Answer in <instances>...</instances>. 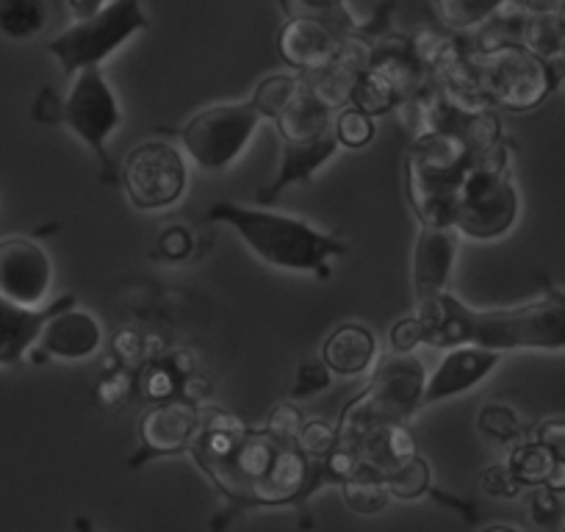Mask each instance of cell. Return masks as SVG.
Returning a JSON list of instances; mask_svg holds the SVG:
<instances>
[{"instance_id": "48", "label": "cell", "mask_w": 565, "mask_h": 532, "mask_svg": "<svg viewBox=\"0 0 565 532\" xmlns=\"http://www.w3.org/2000/svg\"><path fill=\"white\" fill-rule=\"evenodd\" d=\"M75 530H78V532H97L95 524H92L89 519H84V515H78V519H75Z\"/></svg>"}, {"instance_id": "38", "label": "cell", "mask_w": 565, "mask_h": 532, "mask_svg": "<svg viewBox=\"0 0 565 532\" xmlns=\"http://www.w3.org/2000/svg\"><path fill=\"white\" fill-rule=\"evenodd\" d=\"M302 425H306V416H302V411L295 403H277L269 411V416H266V430L275 438H280V441L297 444Z\"/></svg>"}, {"instance_id": "46", "label": "cell", "mask_w": 565, "mask_h": 532, "mask_svg": "<svg viewBox=\"0 0 565 532\" xmlns=\"http://www.w3.org/2000/svg\"><path fill=\"white\" fill-rule=\"evenodd\" d=\"M70 12L75 14V20H89L106 7V0H67Z\"/></svg>"}, {"instance_id": "20", "label": "cell", "mask_w": 565, "mask_h": 532, "mask_svg": "<svg viewBox=\"0 0 565 532\" xmlns=\"http://www.w3.org/2000/svg\"><path fill=\"white\" fill-rule=\"evenodd\" d=\"M366 70H374V73L383 75L396 89L399 100L413 97L430 81V73L422 64V58H418L413 36L396 34V31H388V34H383L374 42Z\"/></svg>"}, {"instance_id": "37", "label": "cell", "mask_w": 565, "mask_h": 532, "mask_svg": "<svg viewBox=\"0 0 565 532\" xmlns=\"http://www.w3.org/2000/svg\"><path fill=\"white\" fill-rule=\"evenodd\" d=\"M330 383H333V372H330L328 363H324L322 358H319V361L300 363L295 385H291V400H308V396L330 389Z\"/></svg>"}, {"instance_id": "41", "label": "cell", "mask_w": 565, "mask_h": 532, "mask_svg": "<svg viewBox=\"0 0 565 532\" xmlns=\"http://www.w3.org/2000/svg\"><path fill=\"white\" fill-rule=\"evenodd\" d=\"M480 486L482 491L488 493V497H499V499H513L519 497V491L524 486H521L519 480H515V475L510 471L508 464H493L488 466L486 471H482L480 477Z\"/></svg>"}, {"instance_id": "13", "label": "cell", "mask_w": 565, "mask_h": 532, "mask_svg": "<svg viewBox=\"0 0 565 532\" xmlns=\"http://www.w3.org/2000/svg\"><path fill=\"white\" fill-rule=\"evenodd\" d=\"M280 170L275 172L269 183L255 192V203H260V209L277 203L282 192L297 183H311L313 175L328 164L335 156V150L341 148L339 137H335V123L328 125L322 130H313V134H300V137H280Z\"/></svg>"}, {"instance_id": "45", "label": "cell", "mask_w": 565, "mask_h": 532, "mask_svg": "<svg viewBox=\"0 0 565 532\" xmlns=\"http://www.w3.org/2000/svg\"><path fill=\"white\" fill-rule=\"evenodd\" d=\"M530 14H565V0H521Z\"/></svg>"}, {"instance_id": "40", "label": "cell", "mask_w": 565, "mask_h": 532, "mask_svg": "<svg viewBox=\"0 0 565 532\" xmlns=\"http://www.w3.org/2000/svg\"><path fill=\"white\" fill-rule=\"evenodd\" d=\"M134 389H136L134 372H128V369L119 366L117 372H111L108 377H103L100 383H97V389H95L97 403L106 405V408H114V405L125 403Z\"/></svg>"}, {"instance_id": "15", "label": "cell", "mask_w": 565, "mask_h": 532, "mask_svg": "<svg viewBox=\"0 0 565 532\" xmlns=\"http://www.w3.org/2000/svg\"><path fill=\"white\" fill-rule=\"evenodd\" d=\"M458 247L460 233L452 225H418L413 244V291L418 302H430L447 291Z\"/></svg>"}, {"instance_id": "29", "label": "cell", "mask_w": 565, "mask_h": 532, "mask_svg": "<svg viewBox=\"0 0 565 532\" xmlns=\"http://www.w3.org/2000/svg\"><path fill=\"white\" fill-rule=\"evenodd\" d=\"M521 45L543 58H557L565 53V18L563 14H530Z\"/></svg>"}, {"instance_id": "5", "label": "cell", "mask_w": 565, "mask_h": 532, "mask_svg": "<svg viewBox=\"0 0 565 532\" xmlns=\"http://www.w3.org/2000/svg\"><path fill=\"white\" fill-rule=\"evenodd\" d=\"M424 385L427 372L413 352H394L385 358L372 383L341 411L335 449L358 458V449L374 430L407 425L424 405Z\"/></svg>"}, {"instance_id": "49", "label": "cell", "mask_w": 565, "mask_h": 532, "mask_svg": "<svg viewBox=\"0 0 565 532\" xmlns=\"http://www.w3.org/2000/svg\"><path fill=\"white\" fill-rule=\"evenodd\" d=\"M482 532H519V530H510V526H488V530Z\"/></svg>"}, {"instance_id": "32", "label": "cell", "mask_w": 565, "mask_h": 532, "mask_svg": "<svg viewBox=\"0 0 565 532\" xmlns=\"http://www.w3.org/2000/svg\"><path fill=\"white\" fill-rule=\"evenodd\" d=\"M108 350L117 358V366L128 369V372H139L145 363L159 358V339H153V336H141L136 333V330L125 328L108 341Z\"/></svg>"}, {"instance_id": "42", "label": "cell", "mask_w": 565, "mask_h": 532, "mask_svg": "<svg viewBox=\"0 0 565 532\" xmlns=\"http://www.w3.org/2000/svg\"><path fill=\"white\" fill-rule=\"evenodd\" d=\"M391 350L394 352H413L418 344H424V322L418 317H405L391 328Z\"/></svg>"}, {"instance_id": "1", "label": "cell", "mask_w": 565, "mask_h": 532, "mask_svg": "<svg viewBox=\"0 0 565 532\" xmlns=\"http://www.w3.org/2000/svg\"><path fill=\"white\" fill-rule=\"evenodd\" d=\"M189 455L225 497V510L211 521L222 532L249 508L306 510L324 486H341L328 458H308L295 441H280L269 430L238 427L216 430L198 427Z\"/></svg>"}, {"instance_id": "47", "label": "cell", "mask_w": 565, "mask_h": 532, "mask_svg": "<svg viewBox=\"0 0 565 532\" xmlns=\"http://www.w3.org/2000/svg\"><path fill=\"white\" fill-rule=\"evenodd\" d=\"M546 488L554 493L565 491V460H557V464H554L552 475H548V480H546Z\"/></svg>"}, {"instance_id": "33", "label": "cell", "mask_w": 565, "mask_h": 532, "mask_svg": "<svg viewBox=\"0 0 565 532\" xmlns=\"http://www.w3.org/2000/svg\"><path fill=\"white\" fill-rule=\"evenodd\" d=\"M383 480L388 486L391 497L411 502V499H418L430 491V466H427L422 455H416V458L405 460L394 471H388Z\"/></svg>"}, {"instance_id": "3", "label": "cell", "mask_w": 565, "mask_h": 532, "mask_svg": "<svg viewBox=\"0 0 565 532\" xmlns=\"http://www.w3.org/2000/svg\"><path fill=\"white\" fill-rule=\"evenodd\" d=\"M205 222L231 225L266 264L291 273H313L322 280L330 278V258L350 255V244L333 233L317 231L311 222L266 209H249L231 200L211 205Z\"/></svg>"}, {"instance_id": "7", "label": "cell", "mask_w": 565, "mask_h": 532, "mask_svg": "<svg viewBox=\"0 0 565 532\" xmlns=\"http://www.w3.org/2000/svg\"><path fill=\"white\" fill-rule=\"evenodd\" d=\"M469 62L486 100L504 111H532L565 78L563 58H543L521 42H508L491 51L469 47Z\"/></svg>"}, {"instance_id": "30", "label": "cell", "mask_w": 565, "mask_h": 532, "mask_svg": "<svg viewBox=\"0 0 565 532\" xmlns=\"http://www.w3.org/2000/svg\"><path fill=\"white\" fill-rule=\"evenodd\" d=\"M136 389L141 391V396H148L150 403L175 400L181 394V374L172 369L167 355H159L136 372Z\"/></svg>"}, {"instance_id": "28", "label": "cell", "mask_w": 565, "mask_h": 532, "mask_svg": "<svg viewBox=\"0 0 565 532\" xmlns=\"http://www.w3.org/2000/svg\"><path fill=\"white\" fill-rule=\"evenodd\" d=\"M554 464H557V460H554V455L548 453L541 441H519L508 458V466L515 475V480H519L521 486L532 488L546 486Z\"/></svg>"}, {"instance_id": "26", "label": "cell", "mask_w": 565, "mask_h": 532, "mask_svg": "<svg viewBox=\"0 0 565 532\" xmlns=\"http://www.w3.org/2000/svg\"><path fill=\"white\" fill-rule=\"evenodd\" d=\"M341 491H344V502L361 515L380 513L391 502V491L385 480L377 471L366 469V466H358L355 475L341 482Z\"/></svg>"}, {"instance_id": "43", "label": "cell", "mask_w": 565, "mask_h": 532, "mask_svg": "<svg viewBox=\"0 0 565 532\" xmlns=\"http://www.w3.org/2000/svg\"><path fill=\"white\" fill-rule=\"evenodd\" d=\"M530 510H532V521L541 526H552L554 521L559 519V502L557 493L548 491L546 486H537V491L532 493L530 499Z\"/></svg>"}, {"instance_id": "8", "label": "cell", "mask_w": 565, "mask_h": 532, "mask_svg": "<svg viewBox=\"0 0 565 532\" xmlns=\"http://www.w3.org/2000/svg\"><path fill=\"white\" fill-rule=\"evenodd\" d=\"M515 216L519 192L510 181V148L502 142L471 159L455 209V231L477 242H491L515 225Z\"/></svg>"}, {"instance_id": "50", "label": "cell", "mask_w": 565, "mask_h": 532, "mask_svg": "<svg viewBox=\"0 0 565 532\" xmlns=\"http://www.w3.org/2000/svg\"><path fill=\"white\" fill-rule=\"evenodd\" d=\"M559 58H563V67H565V53H563V56H559Z\"/></svg>"}, {"instance_id": "16", "label": "cell", "mask_w": 565, "mask_h": 532, "mask_svg": "<svg viewBox=\"0 0 565 532\" xmlns=\"http://www.w3.org/2000/svg\"><path fill=\"white\" fill-rule=\"evenodd\" d=\"M103 347V328L89 311L81 308H62L53 313L40 330L36 350L31 352L34 361L51 358H64V361H86L97 355Z\"/></svg>"}, {"instance_id": "10", "label": "cell", "mask_w": 565, "mask_h": 532, "mask_svg": "<svg viewBox=\"0 0 565 532\" xmlns=\"http://www.w3.org/2000/svg\"><path fill=\"white\" fill-rule=\"evenodd\" d=\"M56 123L67 125L75 137L95 153L103 183H108V187L119 183V170L108 156L106 142L122 125V108H119L117 95L111 92L100 67H86L75 73L70 95L58 100Z\"/></svg>"}, {"instance_id": "14", "label": "cell", "mask_w": 565, "mask_h": 532, "mask_svg": "<svg viewBox=\"0 0 565 532\" xmlns=\"http://www.w3.org/2000/svg\"><path fill=\"white\" fill-rule=\"evenodd\" d=\"M200 427V408L186 400H164L153 405L139 422V453L128 460L130 469L167 455L189 453L194 433Z\"/></svg>"}, {"instance_id": "52", "label": "cell", "mask_w": 565, "mask_h": 532, "mask_svg": "<svg viewBox=\"0 0 565 532\" xmlns=\"http://www.w3.org/2000/svg\"><path fill=\"white\" fill-rule=\"evenodd\" d=\"M563 532H565V530H563Z\"/></svg>"}, {"instance_id": "39", "label": "cell", "mask_w": 565, "mask_h": 532, "mask_svg": "<svg viewBox=\"0 0 565 532\" xmlns=\"http://www.w3.org/2000/svg\"><path fill=\"white\" fill-rule=\"evenodd\" d=\"M194 249V236L189 227L183 225H175V227H167L164 233L159 236V242H156V258H164L170 260V264H175V260H186L189 255H192Z\"/></svg>"}, {"instance_id": "19", "label": "cell", "mask_w": 565, "mask_h": 532, "mask_svg": "<svg viewBox=\"0 0 565 532\" xmlns=\"http://www.w3.org/2000/svg\"><path fill=\"white\" fill-rule=\"evenodd\" d=\"M75 295H64L45 308H23L0 295V366H14L36 344L40 330L62 308H73Z\"/></svg>"}, {"instance_id": "22", "label": "cell", "mask_w": 565, "mask_h": 532, "mask_svg": "<svg viewBox=\"0 0 565 532\" xmlns=\"http://www.w3.org/2000/svg\"><path fill=\"white\" fill-rule=\"evenodd\" d=\"M416 441H413L407 425L383 427V430H374L361 444V449H358V466H366V469L385 477L396 466L405 464V460L416 458Z\"/></svg>"}, {"instance_id": "51", "label": "cell", "mask_w": 565, "mask_h": 532, "mask_svg": "<svg viewBox=\"0 0 565 532\" xmlns=\"http://www.w3.org/2000/svg\"><path fill=\"white\" fill-rule=\"evenodd\" d=\"M563 18H565V14H563Z\"/></svg>"}, {"instance_id": "23", "label": "cell", "mask_w": 565, "mask_h": 532, "mask_svg": "<svg viewBox=\"0 0 565 532\" xmlns=\"http://www.w3.org/2000/svg\"><path fill=\"white\" fill-rule=\"evenodd\" d=\"M300 75V89L311 97L313 103H319L328 111H341V108L350 106L352 100V86H355L358 73L341 67L339 62H330L324 67L308 70Z\"/></svg>"}, {"instance_id": "24", "label": "cell", "mask_w": 565, "mask_h": 532, "mask_svg": "<svg viewBox=\"0 0 565 532\" xmlns=\"http://www.w3.org/2000/svg\"><path fill=\"white\" fill-rule=\"evenodd\" d=\"M277 7L286 20H317L341 36L358 34L363 29V23H358L347 7V0H277Z\"/></svg>"}, {"instance_id": "11", "label": "cell", "mask_w": 565, "mask_h": 532, "mask_svg": "<svg viewBox=\"0 0 565 532\" xmlns=\"http://www.w3.org/2000/svg\"><path fill=\"white\" fill-rule=\"evenodd\" d=\"M125 194L139 211H161L183 198L189 181L181 150L161 139L141 142L125 156L119 167Z\"/></svg>"}, {"instance_id": "27", "label": "cell", "mask_w": 565, "mask_h": 532, "mask_svg": "<svg viewBox=\"0 0 565 532\" xmlns=\"http://www.w3.org/2000/svg\"><path fill=\"white\" fill-rule=\"evenodd\" d=\"M399 103V95H396V89L383 78V75L374 73V70L358 73L355 86H352L350 106L361 108L369 117H383V114L396 111Z\"/></svg>"}, {"instance_id": "9", "label": "cell", "mask_w": 565, "mask_h": 532, "mask_svg": "<svg viewBox=\"0 0 565 532\" xmlns=\"http://www.w3.org/2000/svg\"><path fill=\"white\" fill-rule=\"evenodd\" d=\"M150 29V18L141 0H111L95 18L75 20V25L47 42V53L56 56L64 75H75L86 67H100L114 51Z\"/></svg>"}, {"instance_id": "6", "label": "cell", "mask_w": 565, "mask_h": 532, "mask_svg": "<svg viewBox=\"0 0 565 532\" xmlns=\"http://www.w3.org/2000/svg\"><path fill=\"white\" fill-rule=\"evenodd\" d=\"M471 167V150L449 130L413 139L405 156V194L418 225H452L460 187Z\"/></svg>"}, {"instance_id": "35", "label": "cell", "mask_w": 565, "mask_h": 532, "mask_svg": "<svg viewBox=\"0 0 565 532\" xmlns=\"http://www.w3.org/2000/svg\"><path fill=\"white\" fill-rule=\"evenodd\" d=\"M477 427L480 433H486L488 438L499 444H513L524 438V425L519 422V416L508 408V405L491 403L480 411L477 416Z\"/></svg>"}, {"instance_id": "4", "label": "cell", "mask_w": 565, "mask_h": 532, "mask_svg": "<svg viewBox=\"0 0 565 532\" xmlns=\"http://www.w3.org/2000/svg\"><path fill=\"white\" fill-rule=\"evenodd\" d=\"M300 92V75H269L253 89L244 103H220L194 114L181 130L183 150L203 170L231 167L253 139L264 119L275 123Z\"/></svg>"}, {"instance_id": "44", "label": "cell", "mask_w": 565, "mask_h": 532, "mask_svg": "<svg viewBox=\"0 0 565 532\" xmlns=\"http://www.w3.org/2000/svg\"><path fill=\"white\" fill-rule=\"evenodd\" d=\"M537 441L554 455V460H565V419L543 422L537 427Z\"/></svg>"}, {"instance_id": "31", "label": "cell", "mask_w": 565, "mask_h": 532, "mask_svg": "<svg viewBox=\"0 0 565 532\" xmlns=\"http://www.w3.org/2000/svg\"><path fill=\"white\" fill-rule=\"evenodd\" d=\"M504 0H436L438 18L447 29L469 31L486 23Z\"/></svg>"}, {"instance_id": "17", "label": "cell", "mask_w": 565, "mask_h": 532, "mask_svg": "<svg viewBox=\"0 0 565 532\" xmlns=\"http://www.w3.org/2000/svg\"><path fill=\"white\" fill-rule=\"evenodd\" d=\"M499 366V352L482 350V347L463 344L447 352L436 372L427 377L424 385V405H436L449 396L466 394L477 383L488 377Z\"/></svg>"}, {"instance_id": "12", "label": "cell", "mask_w": 565, "mask_h": 532, "mask_svg": "<svg viewBox=\"0 0 565 532\" xmlns=\"http://www.w3.org/2000/svg\"><path fill=\"white\" fill-rule=\"evenodd\" d=\"M53 286V264L31 238L0 242V295L23 308H40Z\"/></svg>"}, {"instance_id": "36", "label": "cell", "mask_w": 565, "mask_h": 532, "mask_svg": "<svg viewBox=\"0 0 565 532\" xmlns=\"http://www.w3.org/2000/svg\"><path fill=\"white\" fill-rule=\"evenodd\" d=\"M297 447L308 458H328L335 449V425L324 419H306L300 436H297Z\"/></svg>"}, {"instance_id": "2", "label": "cell", "mask_w": 565, "mask_h": 532, "mask_svg": "<svg viewBox=\"0 0 565 532\" xmlns=\"http://www.w3.org/2000/svg\"><path fill=\"white\" fill-rule=\"evenodd\" d=\"M424 344L438 350L475 344L482 350H565V291L543 280V295L526 306L477 311L444 291L430 302H418Z\"/></svg>"}, {"instance_id": "18", "label": "cell", "mask_w": 565, "mask_h": 532, "mask_svg": "<svg viewBox=\"0 0 565 532\" xmlns=\"http://www.w3.org/2000/svg\"><path fill=\"white\" fill-rule=\"evenodd\" d=\"M341 42H344V36L335 34L328 25L317 23V20H286V25L277 34V56L282 58L286 67L308 73V70L335 62Z\"/></svg>"}, {"instance_id": "21", "label": "cell", "mask_w": 565, "mask_h": 532, "mask_svg": "<svg viewBox=\"0 0 565 532\" xmlns=\"http://www.w3.org/2000/svg\"><path fill=\"white\" fill-rule=\"evenodd\" d=\"M319 358L339 377H358V374H366L377 361V339L363 324H341L324 339Z\"/></svg>"}, {"instance_id": "25", "label": "cell", "mask_w": 565, "mask_h": 532, "mask_svg": "<svg viewBox=\"0 0 565 532\" xmlns=\"http://www.w3.org/2000/svg\"><path fill=\"white\" fill-rule=\"evenodd\" d=\"M45 0H0V34L9 40H34L45 29Z\"/></svg>"}, {"instance_id": "34", "label": "cell", "mask_w": 565, "mask_h": 532, "mask_svg": "<svg viewBox=\"0 0 565 532\" xmlns=\"http://www.w3.org/2000/svg\"><path fill=\"white\" fill-rule=\"evenodd\" d=\"M377 134V125H374V117L363 114L361 108L347 106L341 111H335V137H339V145L350 150L366 148L369 142Z\"/></svg>"}]
</instances>
